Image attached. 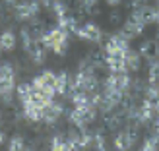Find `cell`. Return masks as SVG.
I'll list each match as a JSON object with an SVG mask.
<instances>
[{
    "mask_svg": "<svg viewBox=\"0 0 159 151\" xmlns=\"http://www.w3.org/2000/svg\"><path fill=\"white\" fill-rule=\"evenodd\" d=\"M41 43L45 45V49H49L54 54L62 56V54H66V49H68V31H64L62 27L49 29L43 33Z\"/></svg>",
    "mask_w": 159,
    "mask_h": 151,
    "instance_id": "1",
    "label": "cell"
},
{
    "mask_svg": "<svg viewBox=\"0 0 159 151\" xmlns=\"http://www.w3.org/2000/svg\"><path fill=\"white\" fill-rule=\"evenodd\" d=\"M14 78H16V72H14V66L10 64H2L0 66V99L4 103L10 105L12 99H14Z\"/></svg>",
    "mask_w": 159,
    "mask_h": 151,
    "instance_id": "2",
    "label": "cell"
},
{
    "mask_svg": "<svg viewBox=\"0 0 159 151\" xmlns=\"http://www.w3.org/2000/svg\"><path fill=\"white\" fill-rule=\"evenodd\" d=\"M95 116H97V107L95 105L87 107V109H74L72 113L68 114L70 122H72L78 130H85V126L91 120H95Z\"/></svg>",
    "mask_w": 159,
    "mask_h": 151,
    "instance_id": "3",
    "label": "cell"
},
{
    "mask_svg": "<svg viewBox=\"0 0 159 151\" xmlns=\"http://www.w3.org/2000/svg\"><path fill=\"white\" fill-rule=\"evenodd\" d=\"M31 87H33L35 91H43V93H49L51 97L54 93H57V74L52 72H43L41 76L33 78V83H31Z\"/></svg>",
    "mask_w": 159,
    "mask_h": 151,
    "instance_id": "4",
    "label": "cell"
},
{
    "mask_svg": "<svg viewBox=\"0 0 159 151\" xmlns=\"http://www.w3.org/2000/svg\"><path fill=\"white\" fill-rule=\"evenodd\" d=\"M39 8H41V4L35 2V0H20L14 8L16 20H35V16L39 14Z\"/></svg>",
    "mask_w": 159,
    "mask_h": 151,
    "instance_id": "5",
    "label": "cell"
},
{
    "mask_svg": "<svg viewBox=\"0 0 159 151\" xmlns=\"http://www.w3.org/2000/svg\"><path fill=\"white\" fill-rule=\"evenodd\" d=\"M78 37L85 39V41H91V43H99L103 39V31L99 25L95 23H85V25H78V29L74 31Z\"/></svg>",
    "mask_w": 159,
    "mask_h": 151,
    "instance_id": "6",
    "label": "cell"
},
{
    "mask_svg": "<svg viewBox=\"0 0 159 151\" xmlns=\"http://www.w3.org/2000/svg\"><path fill=\"white\" fill-rule=\"evenodd\" d=\"M62 113H64V107H62L60 103L51 101L47 107H43V120L49 124V126H54V124H57V120L62 116Z\"/></svg>",
    "mask_w": 159,
    "mask_h": 151,
    "instance_id": "7",
    "label": "cell"
},
{
    "mask_svg": "<svg viewBox=\"0 0 159 151\" xmlns=\"http://www.w3.org/2000/svg\"><path fill=\"white\" fill-rule=\"evenodd\" d=\"M23 116H25L29 122L43 120V107L35 101H25L23 103Z\"/></svg>",
    "mask_w": 159,
    "mask_h": 151,
    "instance_id": "8",
    "label": "cell"
},
{
    "mask_svg": "<svg viewBox=\"0 0 159 151\" xmlns=\"http://www.w3.org/2000/svg\"><path fill=\"white\" fill-rule=\"evenodd\" d=\"M144 23H142L140 20H136L134 16H130V20H126V23L122 25V35L126 39H134V37H138L142 31H144Z\"/></svg>",
    "mask_w": 159,
    "mask_h": 151,
    "instance_id": "9",
    "label": "cell"
},
{
    "mask_svg": "<svg viewBox=\"0 0 159 151\" xmlns=\"http://www.w3.org/2000/svg\"><path fill=\"white\" fill-rule=\"evenodd\" d=\"M134 141H136V138H132L126 130H122L115 136V147H116V151H128L134 145Z\"/></svg>",
    "mask_w": 159,
    "mask_h": 151,
    "instance_id": "10",
    "label": "cell"
},
{
    "mask_svg": "<svg viewBox=\"0 0 159 151\" xmlns=\"http://www.w3.org/2000/svg\"><path fill=\"white\" fill-rule=\"evenodd\" d=\"M124 66H126V72H136V70H140L142 66V56H140V52L136 51H126L124 54Z\"/></svg>",
    "mask_w": 159,
    "mask_h": 151,
    "instance_id": "11",
    "label": "cell"
},
{
    "mask_svg": "<svg viewBox=\"0 0 159 151\" xmlns=\"http://www.w3.org/2000/svg\"><path fill=\"white\" fill-rule=\"evenodd\" d=\"M57 93L58 95H72V78L66 72H60L57 76Z\"/></svg>",
    "mask_w": 159,
    "mask_h": 151,
    "instance_id": "12",
    "label": "cell"
},
{
    "mask_svg": "<svg viewBox=\"0 0 159 151\" xmlns=\"http://www.w3.org/2000/svg\"><path fill=\"white\" fill-rule=\"evenodd\" d=\"M45 51H47V49H45V45H43L41 41H37V43L27 51L31 62H33V64H43V60H45Z\"/></svg>",
    "mask_w": 159,
    "mask_h": 151,
    "instance_id": "13",
    "label": "cell"
},
{
    "mask_svg": "<svg viewBox=\"0 0 159 151\" xmlns=\"http://www.w3.org/2000/svg\"><path fill=\"white\" fill-rule=\"evenodd\" d=\"M51 151H76V149L64 136H54L51 141Z\"/></svg>",
    "mask_w": 159,
    "mask_h": 151,
    "instance_id": "14",
    "label": "cell"
},
{
    "mask_svg": "<svg viewBox=\"0 0 159 151\" xmlns=\"http://www.w3.org/2000/svg\"><path fill=\"white\" fill-rule=\"evenodd\" d=\"M16 43H18V39H16V35L12 31H4V33L0 35V51L10 52V51H14Z\"/></svg>",
    "mask_w": 159,
    "mask_h": 151,
    "instance_id": "15",
    "label": "cell"
},
{
    "mask_svg": "<svg viewBox=\"0 0 159 151\" xmlns=\"http://www.w3.org/2000/svg\"><path fill=\"white\" fill-rule=\"evenodd\" d=\"M31 91H33V87H31V83H20L18 89H16V95H18V99L21 103H25L31 99Z\"/></svg>",
    "mask_w": 159,
    "mask_h": 151,
    "instance_id": "16",
    "label": "cell"
},
{
    "mask_svg": "<svg viewBox=\"0 0 159 151\" xmlns=\"http://www.w3.org/2000/svg\"><path fill=\"white\" fill-rule=\"evenodd\" d=\"M140 151H159V136H149L144 140Z\"/></svg>",
    "mask_w": 159,
    "mask_h": 151,
    "instance_id": "17",
    "label": "cell"
},
{
    "mask_svg": "<svg viewBox=\"0 0 159 151\" xmlns=\"http://www.w3.org/2000/svg\"><path fill=\"white\" fill-rule=\"evenodd\" d=\"M51 8L54 10V16H57V20L62 18V16H68V6H66L64 0H52Z\"/></svg>",
    "mask_w": 159,
    "mask_h": 151,
    "instance_id": "18",
    "label": "cell"
},
{
    "mask_svg": "<svg viewBox=\"0 0 159 151\" xmlns=\"http://www.w3.org/2000/svg\"><path fill=\"white\" fill-rule=\"evenodd\" d=\"M8 151H27L23 138H20V136H14V138L10 140V145H8Z\"/></svg>",
    "mask_w": 159,
    "mask_h": 151,
    "instance_id": "19",
    "label": "cell"
},
{
    "mask_svg": "<svg viewBox=\"0 0 159 151\" xmlns=\"http://www.w3.org/2000/svg\"><path fill=\"white\" fill-rule=\"evenodd\" d=\"M149 83H159V60H152L149 64Z\"/></svg>",
    "mask_w": 159,
    "mask_h": 151,
    "instance_id": "20",
    "label": "cell"
},
{
    "mask_svg": "<svg viewBox=\"0 0 159 151\" xmlns=\"http://www.w3.org/2000/svg\"><path fill=\"white\" fill-rule=\"evenodd\" d=\"M95 4H97V0H78V6L82 8L84 12H91L95 8Z\"/></svg>",
    "mask_w": 159,
    "mask_h": 151,
    "instance_id": "21",
    "label": "cell"
},
{
    "mask_svg": "<svg viewBox=\"0 0 159 151\" xmlns=\"http://www.w3.org/2000/svg\"><path fill=\"white\" fill-rule=\"evenodd\" d=\"M4 4L8 8H16V4H18V0H4Z\"/></svg>",
    "mask_w": 159,
    "mask_h": 151,
    "instance_id": "22",
    "label": "cell"
},
{
    "mask_svg": "<svg viewBox=\"0 0 159 151\" xmlns=\"http://www.w3.org/2000/svg\"><path fill=\"white\" fill-rule=\"evenodd\" d=\"M153 16H155V18H153V23H159V6L153 8Z\"/></svg>",
    "mask_w": 159,
    "mask_h": 151,
    "instance_id": "23",
    "label": "cell"
},
{
    "mask_svg": "<svg viewBox=\"0 0 159 151\" xmlns=\"http://www.w3.org/2000/svg\"><path fill=\"white\" fill-rule=\"evenodd\" d=\"M6 141V134H4V130H0V145H2Z\"/></svg>",
    "mask_w": 159,
    "mask_h": 151,
    "instance_id": "24",
    "label": "cell"
},
{
    "mask_svg": "<svg viewBox=\"0 0 159 151\" xmlns=\"http://www.w3.org/2000/svg\"><path fill=\"white\" fill-rule=\"evenodd\" d=\"M107 4L109 6H118V4H120V0H107Z\"/></svg>",
    "mask_w": 159,
    "mask_h": 151,
    "instance_id": "25",
    "label": "cell"
},
{
    "mask_svg": "<svg viewBox=\"0 0 159 151\" xmlns=\"http://www.w3.org/2000/svg\"><path fill=\"white\" fill-rule=\"evenodd\" d=\"M146 2V0H134V8H138V6H142V4H144Z\"/></svg>",
    "mask_w": 159,
    "mask_h": 151,
    "instance_id": "26",
    "label": "cell"
},
{
    "mask_svg": "<svg viewBox=\"0 0 159 151\" xmlns=\"http://www.w3.org/2000/svg\"><path fill=\"white\" fill-rule=\"evenodd\" d=\"M0 20H2V16H0Z\"/></svg>",
    "mask_w": 159,
    "mask_h": 151,
    "instance_id": "27",
    "label": "cell"
}]
</instances>
